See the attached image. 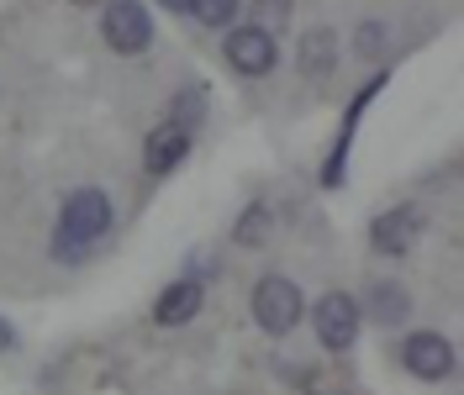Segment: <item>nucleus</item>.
<instances>
[{
  "label": "nucleus",
  "mask_w": 464,
  "mask_h": 395,
  "mask_svg": "<svg viewBox=\"0 0 464 395\" xmlns=\"http://www.w3.org/2000/svg\"><path fill=\"white\" fill-rule=\"evenodd\" d=\"M264 237H269V206H248L237 217V226H232V243L237 248H259Z\"/></svg>",
  "instance_id": "14"
},
{
  "label": "nucleus",
  "mask_w": 464,
  "mask_h": 395,
  "mask_svg": "<svg viewBox=\"0 0 464 395\" xmlns=\"http://www.w3.org/2000/svg\"><path fill=\"white\" fill-rule=\"evenodd\" d=\"M275 37L259 27H237L227 32V63L237 69V74H248V80H264L269 69H275Z\"/></svg>",
  "instance_id": "8"
},
{
  "label": "nucleus",
  "mask_w": 464,
  "mask_h": 395,
  "mask_svg": "<svg viewBox=\"0 0 464 395\" xmlns=\"http://www.w3.org/2000/svg\"><path fill=\"white\" fill-rule=\"evenodd\" d=\"M370 316H375L380 327H396V322H406L411 316V301H406V290L396 280H380L375 290H370Z\"/></svg>",
  "instance_id": "12"
},
{
  "label": "nucleus",
  "mask_w": 464,
  "mask_h": 395,
  "mask_svg": "<svg viewBox=\"0 0 464 395\" xmlns=\"http://www.w3.org/2000/svg\"><path fill=\"white\" fill-rule=\"evenodd\" d=\"M206 306V290H201V280H174L164 295H159V306H153V322L159 327H185L196 311Z\"/></svg>",
  "instance_id": "10"
},
{
  "label": "nucleus",
  "mask_w": 464,
  "mask_h": 395,
  "mask_svg": "<svg viewBox=\"0 0 464 395\" xmlns=\"http://www.w3.org/2000/svg\"><path fill=\"white\" fill-rule=\"evenodd\" d=\"M159 5H164V11H190L196 0H159Z\"/></svg>",
  "instance_id": "19"
},
{
  "label": "nucleus",
  "mask_w": 464,
  "mask_h": 395,
  "mask_svg": "<svg viewBox=\"0 0 464 395\" xmlns=\"http://www.w3.org/2000/svg\"><path fill=\"white\" fill-rule=\"evenodd\" d=\"M11 348H16V327L0 316V353H11Z\"/></svg>",
  "instance_id": "18"
},
{
  "label": "nucleus",
  "mask_w": 464,
  "mask_h": 395,
  "mask_svg": "<svg viewBox=\"0 0 464 395\" xmlns=\"http://www.w3.org/2000/svg\"><path fill=\"white\" fill-rule=\"evenodd\" d=\"M401 364L406 374H417V380H449L454 374V342L438 338V332H411V338L401 342Z\"/></svg>",
  "instance_id": "6"
},
{
  "label": "nucleus",
  "mask_w": 464,
  "mask_h": 395,
  "mask_svg": "<svg viewBox=\"0 0 464 395\" xmlns=\"http://www.w3.org/2000/svg\"><path fill=\"white\" fill-rule=\"evenodd\" d=\"M295 58H301V69H306L312 80H327V74H333V63H338V37H333L327 27L306 32V37H301V48H295Z\"/></svg>",
  "instance_id": "11"
},
{
  "label": "nucleus",
  "mask_w": 464,
  "mask_h": 395,
  "mask_svg": "<svg viewBox=\"0 0 464 395\" xmlns=\"http://www.w3.org/2000/svg\"><path fill=\"white\" fill-rule=\"evenodd\" d=\"M106 232H111V196L95 190V185H85V190H69L48 248H53L58 264H85V258L106 243Z\"/></svg>",
  "instance_id": "1"
},
{
  "label": "nucleus",
  "mask_w": 464,
  "mask_h": 395,
  "mask_svg": "<svg viewBox=\"0 0 464 395\" xmlns=\"http://www.w3.org/2000/svg\"><path fill=\"white\" fill-rule=\"evenodd\" d=\"M74 5H106V0H74Z\"/></svg>",
  "instance_id": "20"
},
{
  "label": "nucleus",
  "mask_w": 464,
  "mask_h": 395,
  "mask_svg": "<svg viewBox=\"0 0 464 395\" xmlns=\"http://www.w3.org/2000/svg\"><path fill=\"white\" fill-rule=\"evenodd\" d=\"M417 232H422V211H417V206H391V211L375 217V226H370V248L385 254V258H401V254H411Z\"/></svg>",
  "instance_id": "7"
},
{
  "label": "nucleus",
  "mask_w": 464,
  "mask_h": 395,
  "mask_svg": "<svg viewBox=\"0 0 464 395\" xmlns=\"http://www.w3.org/2000/svg\"><path fill=\"white\" fill-rule=\"evenodd\" d=\"M190 16H196L201 27H227L232 16H237V0H196Z\"/></svg>",
  "instance_id": "16"
},
{
  "label": "nucleus",
  "mask_w": 464,
  "mask_h": 395,
  "mask_svg": "<svg viewBox=\"0 0 464 395\" xmlns=\"http://www.w3.org/2000/svg\"><path fill=\"white\" fill-rule=\"evenodd\" d=\"M185 159H190V132H179V127H169V121L148 132V142H143V169H148V179H169Z\"/></svg>",
  "instance_id": "9"
},
{
  "label": "nucleus",
  "mask_w": 464,
  "mask_h": 395,
  "mask_svg": "<svg viewBox=\"0 0 464 395\" xmlns=\"http://www.w3.org/2000/svg\"><path fill=\"white\" fill-rule=\"evenodd\" d=\"M380 37H385V32H380V22H370V27L359 32V53H375V48H380Z\"/></svg>",
  "instance_id": "17"
},
{
  "label": "nucleus",
  "mask_w": 464,
  "mask_h": 395,
  "mask_svg": "<svg viewBox=\"0 0 464 395\" xmlns=\"http://www.w3.org/2000/svg\"><path fill=\"white\" fill-rule=\"evenodd\" d=\"M385 80H391V74H375L370 85L353 95V106H348V116H343V132H338L333 153H327V164H322V185H327V190H338V185H343V174H348V148H353V132H359V116L370 111V101L385 90Z\"/></svg>",
  "instance_id": "5"
},
{
  "label": "nucleus",
  "mask_w": 464,
  "mask_h": 395,
  "mask_svg": "<svg viewBox=\"0 0 464 395\" xmlns=\"http://www.w3.org/2000/svg\"><path fill=\"white\" fill-rule=\"evenodd\" d=\"M301 316H306L301 284L285 280V275H269V280H259V290H254V322H259V332H269V338H285Z\"/></svg>",
  "instance_id": "2"
},
{
  "label": "nucleus",
  "mask_w": 464,
  "mask_h": 395,
  "mask_svg": "<svg viewBox=\"0 0 464 395\" xmlns=\"http://www.w3.org/2000/svg\"><path fill=\"white\" fill-rule=\"evenodd\" d=\"M285 22H290V0H254V27H259V32L275 37Z\"/></svg>",
  "instance_id": "15"
},
{
  "label": "nucleus",
  "mask_w": 464,
  "mask_h": 395,
  "mask_svg": "<svg viewBox=\"0 0 464 395\" xmlns=\"http://www.w3.org/2000/svg\"><path fill=\"white\" fill-rule=\"evenodd\" d=\"M101 37L127 58L148 53V43H153V16H148V5L143 0H111L106 16H101Z\"/></svg>",
  "instance_id": "4"
},
{
  "label": "nucleus",
  "mask_w": 464,
  "mask_h": 395,
  "mask_svg": "<svg viewBox=\"0 0 464 395\" xmlns=\"http://www.w3.org/2000/svg\"><path fill=\"white\" fill-rule=\"evenodd\" d=\"M206 116V85H190L185 95H174V111H169V127H179V132H196Z\"/></svg>",
  "instance_id": "13"
},
{
  "label": "nucleus",
  "mask_w": 464,
  "mask_h": 395,
  "mask_svg": "<svg viewBox=\"0 0 464 395\" xmlns=\"http://www.w3.org/2000/svg\"><path fill=\"white\" fill-rule=\"evenodd\" d=\"M359 322H364V311L343 290H327L317 306H312V327H317V342L327 353H348L359 342Z\"/></svg>",
  "instance_id": "3"
}]
</instances>
